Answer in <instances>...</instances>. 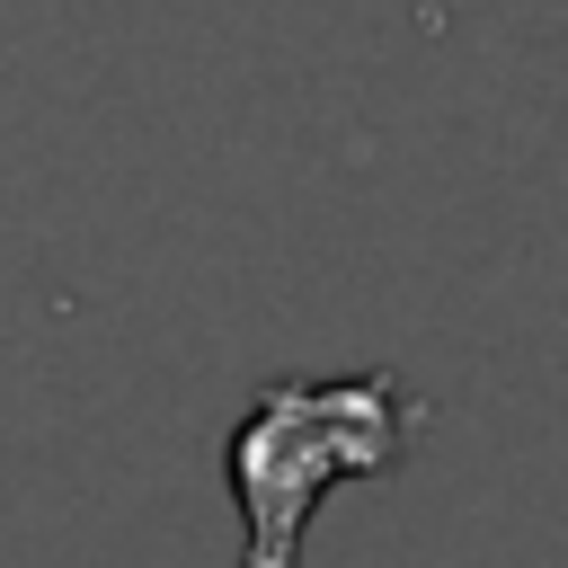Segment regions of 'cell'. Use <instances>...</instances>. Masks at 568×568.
Segmentation results:
<instances>
[{
  "label": "cell",
  "mask_w": 568,
  "mask_h": 568,
  "mask_svg": "<svg viewBox=\"0 0 568 568\" xmlns=\"http://www.w3.org/2000/svg\"><path fill=\"white\" fill-rule=\"evenodd\" d=\"M426 408L399 373L346 382H266L231 426V497H240V568H302V524L337 479H382L417 444Z\"/></svg>",
  "instance_id": "obj_1"
}]
</instances>
